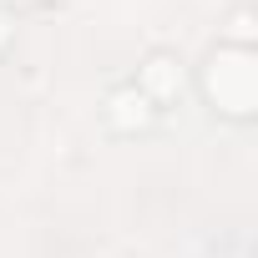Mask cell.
I'll list each match as a JSON object with an SVG mask.
<instances>
[{
    "label": "cell",
    "mask_w": 258,
    "mask_h": 258,
    "mask_svg": "<svg viewBox=\"0 0 258 258\" xmlns=\"http://www.w3.org/2000/svg\"><path fill=\"white\" fill-rule=\"evenodd\" d=\"M147 76H152V86H157V91H177V86H182V76L172 71V61H152V71H147Z\"/></svg>",
    "instance_id": "obj_1"
}]
</instances>
